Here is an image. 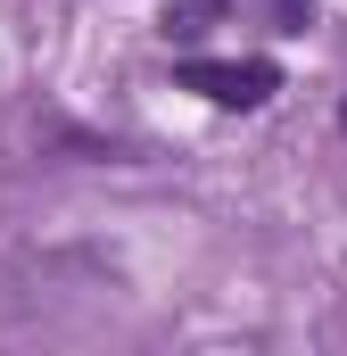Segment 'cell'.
<instances>
[{
    "instance_id": "obj_1",
    "label": "cell",
    "mask_w": 347,
    "mask_h": 356,
    "mask_svg": "<svg viewBox=\"0 0 347 356\" xmlns=\"http://www.w3.org/2000/svg\"><path fill=\"white\" fill-rule=\"evenodd\" d=\"M182 83L207 91L215 108H264L273 99V58H182Z\"/></svg>"
}]
</instances>
